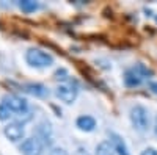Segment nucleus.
<instances>
[{"label": "nucleus", "instance_id": "obj_20", "mask_svg": "<svg viewBox=\"0 0 157 155\" xmlns=\"http://www.w3.org/2000/svg\"><path fill=\"white\" fill-rule=\"evenodd\" d=\"M155 132H157V118H155Z\"/></svg>", "mask_w": 157, "mask_h": 155}, {"label": "nucleus", "instance_id": "obj_8", "mask_svg": "<svg viewBox=\"0 0 157 155\" xmlns=\"http://www.w3.org/2000/svg\"><path fill=\"white\" fill-rule=\"evenodd\" d=\"M110 141H112L115 150L118 152V155H130V153H129V149H127V146H126V143H124V139H123L120 135L110 133Z\"/></svg>", "mask_w": 157, "mask_h": 155}, {"label": "nucleus", "instance_id": "obj_16", "mask_svg": "<svg viewBox=\"0 0 157 155\" xmlns=\"http://www.w3.org/2000/svg\"><path fill=\"white\" fill-rule=\"evenodd\" d=\"M49 155H68V152L64 150L63 147H54L49 152Z\"/></svg>", "mask_w": 157, "mask_h": 155}, {"label": "nucleus", "instance_id": "obj_18", "mask_svg": "<svg viewBox=\"0 0 157 155\" xmlns=\"http://www.w3.org/2000/svg\"><path fill=\"white\" fill-rule=\"evenodd\" d=\"M149 89H151V93L157 96V82H149Z\"/></svg>", "mask_w": 157, "mask_h": 155}, {"label": "nucleus", "instance_id": "obj_6", "mask_svg": "<svg viewBox=\"0 0 157 155\" xmlns=\"http://www.w3.org/2000/svg\"><path fill=\"white\" fill-rule=\"evenodd\" d=\"M3 133L11 141H19L24 138V125L21 122H10L3 127Z\"/></svg>", "mask_w": 157, "mask_h": 155}, {"label": "nucleus", "instance_id": "obj_10", "mask_svg": "<svg viewBox=\"0 0 157 155\" xmlns=\"http://www.w3.org/2000/svg\"><path fill=\"white\" fill-rule=\"evenodd\" d=\"M115 147L112 144L110 139L101 141V143L96 146V155H115Z\"/></svg>", "mask_w": 157, "mask_h": 155}, {"label": "nucleus", "instance_id": "obj_17", "mask_svg": "<svg viewBox=\"0 0 157 155\" xmlns=\"http://www.w3.org/2000/svg\"><path fill=\"white\" fill-rule=\"evenodd\" d=\"M140 155H157V149H154V147H146Z\"/></svg>", "mask_w": 157, "mask_h": 155}, {"label": "nucleus", "instance_id": "obj_1", "mask_svg": "<svg viewBox=\"0 0 157 155\" xmlns=\"http://www.w3.org/2000/svg\"><path fill=\"white\" fill-rule=\"evenodd\" d=\"M25 61L33 68H49L50 64H54V57L49 52H44L41 49L32 47L25 54Z\"/></svg>", "mask_w": 157, "mask_h": 155}, {"label": "nucleus", "instance_id": "obj_13", "mask_svg": "<svg viewBox=\"0 0 157 155\" xmlns=\"http://www.w3.org/2000/svg\"><path fill=\"white\" fill-rule=\"evenodd\" d=\"M19 6L24 13H32V11L38 9V3L32 2V0H22V2H19Z\"/></svg>", "mask_w": 157, "mask_h": 155}, {"label": "nucleus", "instance_id": "obj_7", "mask_svg": "<svg viewBox=\"0 0 157 155\" xmlns=\"http://www.w3.org/2000/svg\"><path fill=\"white\" fill-rule=\"evenodd\" d=\"M75 125L80 128V130H83V132H93L96 128V119L93 118V116L82 114V116H78V118H77Z\"/></svg>", "mask_w": 157, "mask_h": 155}, {"label": "nucleus", "instance_id": "obj_19", "mask_svg": "<svg viewBox=\"0 0 157 155\" xmlns=\"http://www.w3.org/2000/svg\"><path fill=\"white\" fill-rule=\"evenodd\" d=\"M75 155H90V153H88V150H86V149L78 147V149H77V152H75Z\"/></svg>", "mask_w": 157, "mask_h": 155}, {"label": "nucleus", "instance_id": "obj_14", "mask_svg": "<svg viewBox=\"0 0 157 155\" xmlns=\"http://www.w3.org/2000/svg\"><path fill=\"white\" fill-rule=\"evenodd\" d=\"M11 116V110L5 105V103H0V119L2 121H5V119H8Z\"/></svg>", "mask_w": 157, "mask_h": 155}, {"label": "nucleus", "instance_id": "obj_4", "mask_svg": "<svg viewBox=\"0 0 157 155\" xmlns=\"http://www.w3.org/2000/svg\"><path fill=\"white\" fill-rule=\"evenodd\" d=\"M55 94L60 100L66 102V103H72L77 97V88L72 85H60L55 89Z\"/></svg>", "mask_w": 157, "mask_h": 155}, {"label": "nucleus", "instance_id": "obj_11", "mask_svg": "<svg viewBox=\"0 0 157 155\" xmlns=\"http://www.w3.org/2000/svg\"><path fill=\"white\" fill-rule=\"evenodd\" d=\"M124 83H126L127 86H130V88H135V86H138V85L141 83V79L135 74V71L130 68V69H127V71L124 72Z\"/></svg>", "mask_w": 157, "mask_h": 155}, {"label": "nucleus", "instance_id": "obj_5", "mask_svg": "<svg viewBox=\"0 0 157 155\" xmlns=\"http://www.w3.org/2000/svg\"><path fill=\"white\" fill-rule=\"evenodd\" d=\"M3 103L11 110V111H16V113H24L27 110V100L19 97V96H14V94H10L3 99Z\"/></svg>", "mask_w": 157, "mask_h": 155}, {"label": "nucleus", "instance_id": "obj_12", "mask_svg": "<svg viewBox=\"0 0 157 155\" xmlns=\"http://www.w3.org/2000/svg\"><path fill=\"white\" fill-rule=\"evenodd\" d=\"M132 69L135 71V74L140 77L141 80H143V79H146V77H151V75H152V71H151L149 68H146L145 64H135Z\"/></svg>", "mask_w": 157, "mask_h": 155}, {"label": "nucleus", "instance_id": "obj_9", "mask_svg": "<svg viewBox=\"0 0 157 155\" xmlns=\"http://www.w3.org/2000/svg\"><path fill=\"white\" fill-rule=\"evenodd\" d=\"M24 89L27 91L29 94L32 96H36V97H43L47 94V88L41 83H29V85H25Z\"/></svg>", "mask_w": 157, "mask_h": 155}, {"label": "nucleus", "instance_id": "obj_3", "mask_svg": "<svg viewBox=\"0 0 157 155\" xmlns=\"http://www.w3.org/2000/svg\"><path fill=\"white\" fill-rule=\"evenodd\" d=\"M21 153L22 155H41L43 152V143L38 138H27L21 144Z\"/></svg>", "mask_w": 157, "mask_h": 155}, {"label": "nucleus", "instance_id": "obj_15", "mask_svg": "<svg viewBox=\"0 0 157 155\" xmlns=\"http://www.w3.org/2000/svg\"><path fill=\"white\" fill-rule=\"evenodd\" d=\"M54 79L55 80H61V82H64L68 79V72H66V69H58L55 74H54Z\"/></svg>", "mask_w": 157, "mask_h": 155}, {"label": "nucleus", "instance_id": "obj_2", "mask_svg": "<svg viewBox=\"0 0 157 155\" xmlns=\"http://www.w3.org/2000/svg\"><path fill=\"white\" fill-rule=\"evenodd\" d=\"M130 121H132V124L137 130H140V132L148 130V127H149L148 110L143 105H134L130 108Z\"/></svg>", "mask_w": 157, "mask_h": 155}]
</instances>
